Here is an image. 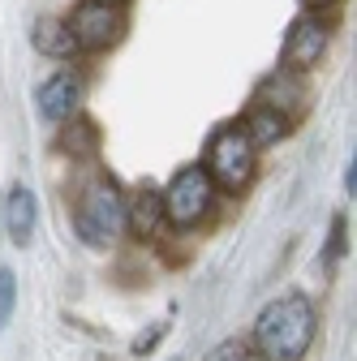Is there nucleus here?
Returning a JSON list of instances; mask_svg holds the SVG:
<instances>
[{
    "label": "nucleus",
    "mask_w": 357,
    "mask_h": 361,
    "mask_svg": "<svg viewBox=\"0 0 357 361\" xmlns=\"http://www.w3.org/2000/svg\"><path fill=\"white\" fill-rule=\"evenodd\" d=\"M202 361H250V348H246V340H219Z\"/></svg>",
    "instance_id": "14"
},
{
    "label": "nucleus",
    "mask_w": 357,
    "mask_h": 361,
    "mask_svg": "<svg viewBox=\"0 0 357 361\" xmlns=\"http://www.w3.org/2000/svg\"><path fill=\"white\" fill-rule=\"evenodd\" d=\"M78 104H82V78L69 73V69L52 73L48 82H39V90H35V108H39V116L52 121V125L69 121V116L78 112Z\"/></svg>",
    "instance_id": "6"
},
{
    "label": "nucleus",
    "mask_w": 357,
    "mask_h": 361,
    "mask_svg": "<svg viewBox=\"0 0 357 361\" xmlns=\"http://www.w3.org/2000/svg\"><path fill=\"white\" fill-rule=\"evenodd\" d=\"M344 190H349V198H353V190H357V159H349V172H344Z\"/></svg>",
    "instance_id": "17"
},
{
    "label": "nucleus",
    "mask_w": 357,
    "mask_h": 361,
    "mask_svg": "<svg viewBox=\"0 0 357 361\" xmlns=\"http://www.w3.org/2000/svg\"><path fill=\"white\" fill-rule=\"evenodd\" d=\"M207 176L215 180L219 190H229V194H241L250 185V176H254V147L246 138V129L229 125V129H219L215 133V142L207 151Z\"/></svg>",
    "instance_id": "3"
},
{
    "label": "nucleus",
    "mask_w": 357,
    "mask_h": 361,
    "mask_svg": "<svg viewBox=\"0 0 357 361\" xmlns=\"http://www.w3.org/2000/svg\"><path fill=\"white\" fill-rule=\"evenodd\" d=\"M340 250H344V219L336 215V219H332V241H327V262H336Z\"/></svg>",
    "instance_id": "15"
},
{
    "label": "nucleus",
    "mask_w": 357,
    "mask_h": 361,
    "mask_svg": "<svg viewBox=\"0 0 357 361\" xmlns=\"http://www.w3.org/2000/svg\"><path fill=\"white\" fill-rule=\"evenodd\" d=\"M159 207H164L168 224H176V228H194V224L211 211V176H207V168H198V164L181 168L168 180V190L159 194Z\"/></svg>",
    "instance_id": "4"
},
{
    "label": "nucleus",
    "mask_w": 357,
    "mask_h": 361,
    "mask_svg": "<svg viewBox=\"0 0 357 361\" xmlns=\"http://www.w3.org/2000/svg\"><path fill=\"white\" fill-rule=\"evenodd\" d=\"M95 5H121V0H95Z\"/></svg>",
    "instance_id": "19"
},
{
    "label": "nucleus",
    "mask_w": 357,
    "mask_h": 361,
    "mask_svg": "<svg viewBox=\"0 0 357 361\" xmlns=\"http://www.w3.org/2000/svg\"><path fill=\"white\" fill-rule=\"evenodd\" d=\"M13 305H18V276H13L9 267H0V331L9 327Z\"/></svg>",
    "instance_id": "12"
},
{
    "label": "nucleus",
    "mask_w": 357,
    "mask_h": 361,
    "mask_svg": "<svg viewBox=\"0 0 357 361\" xmlns=\"http://www.w3.org/2000/svg\"><path fill=\"white\" fill-rule=\"evenodd\" d=\"M0 211H5V233L13 245H30L35 237V215H39V202L26 185H13L5 194V202H0Z\"/></svg>",
    "instance_id": "8"
},
{
    "label": "nucleus",
    "mask_w": 357,
    "mask_h": 361,
    "mask_svg": "<svg viewBox=\"0 0 357 361\" xmlns=\"http://www.w3.org/2000/svg\"><path fill=\"white\" fill-rule=\"evenodd\" d=\"M315 340V305L305 293H289L267 301L254 319V348L267 361H297Z\"/></svg>",
    "instance_id": "1"
},
{
    "label": "nucleus",
    "mask_w": 357,
    "mask_h": 361,
    "mask_svg": "<svg viewBox=\"0 0 357 361\" xmlns=\"http://www.w3.org/2000/svg\"><path fill=\"white\" fill-rule=\"evenodd\" d=\"M289 133V121L276 112V108H254L250 116H246V138H250V147L258 151V147H272V142H280Z\"/></svg>",
    "instance_id": "11"
},
{
    "label": "nucleus",
    "mask_w": 357,
    "mask_h": 361,
    "mask_svg": "<svg viewBox=\"0 0 357 361\" xmlns=\"http://www.w3.org/2000/svg\"><path fill=\"white\" fill-rule=\"evenodd\" d=\"M30 43L43 52V56H52V61H69L78 48H73V35L65 26V18H39L35 30H30Z\"/></svg>",
    "instance_id": "9"
},
{
    "label": "nucleus",
    "mask_w": 357,
    "mask_h": 361,
    "mask_svg": "<svg viewBox=\"0 0 357 361\" xmlns=\"http://www.w3.org/2000/svg\"><path fill=\"white\" fill-rule=\"evenodd\" d=\"M69 35H73V48L78 52H104L125 35V13L121 5H95V0H82V5L65 18Z\"/></svg>",
    "instance_id": "5"
},
{
    "label": "nucleus",
    "mask_w": 357,
    "mask_h": 361,
    "mask_svg": "<svg viewBox=\"0 0 357 361\" xmlns=\"http://www.w3.org/2000/svg\"><path fill=\"white\" fill-rule=\"evenodd\" d=\"M327 52V26L319 18H297L289 39H284V69L301 73V69H315L319 56Z\"/></svg>",
    "instance_id": "7"
},
{
    "label": "nucleus",
    "mask_w": 357,
    "mask_h": 361,
    "mask_svg": "<svg viewBox=\"0 0 357 361\" xmlns=\"http://www.w3.org/2000/svg\"><path fill=\"white\" fill-rule=\"evenodd\" d=\"M73 228L91 245H108V241H116L125 233V202H121V190L112 180H95V185L82 194Z\"/></svg>",
    "instance_id": "2"
},
{
    "label": "nucleus",
    "mask_w": 357,
    "mask_h": 361,
    "mask_svg": "<svg viewBox=\"0 0 357 361\" xmlns=\"http://www.w3.org/2000/svg\"><path fill=\"white\" fill-rule=\"evenodd\" d=\"M159 336H164V327H151V331H147V336H138V340H133V353H138V357H143V353H151V348H155V340H159Z\"/></svg>",
    "instance_id": "16"
},
{
    "label": "nucleus",
    "mask_w": 357,
    "mask_h": 361,
    "mask_svg": "<svg viewBox=\"0 0 357 361\" xmlns=\"http://www.w3.org/2000/svg\"><path fill=\"white\" fill-rule=\"evenodd\" d=\"M164 224V207H159V194L151 190H138L133 194V202H125V228L133 237H155Z\"/></svg>",
    "instance_id": "10"
},
{
    "label": "nucleus",
    "mask_w": 357,
    "mask_h": 361,
    "mask_svg": "<svg viewBox=\"0 0 357 361\" xmlns=\"http://www.w3.org/2000/svg\"><path fill=\"white\" fill-rule=\"evenodd\" d=\"M301 5H305V9H332L336 0H301Z\"/></svg>",
    "instance_id": "18"
},
{
    "label": "nucleus",
    "mask_w": 357,
    "mask_h": 361,
    "mask_svg": "<svg viewBox=\"0 0 357 361\" xmlns=\"http://www.w3.org/2000/svg\"><path fill=\"white\" fill-rule=\"evenodd\" d=\"M95 125H86V121H78L73 129H69V138H65V151H73V155H82V151H95Z\"/></svg>",
    "instance_id": "13"
}]
</instances>
